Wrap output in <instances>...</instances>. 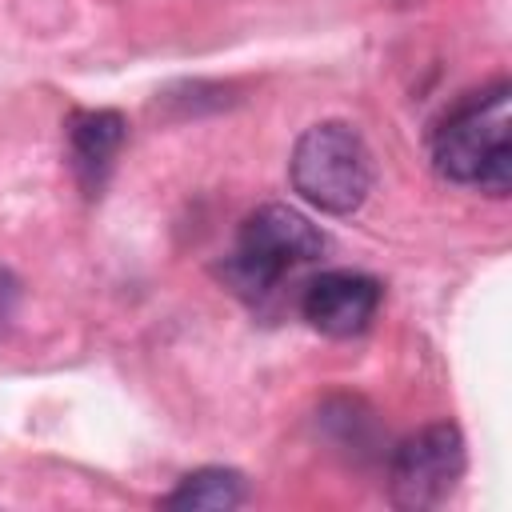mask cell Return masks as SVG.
<instances>
[{
  "label": "cell",
  "mask_w": 512,
  "mask_h": 512,
  "mask_svg": "<svg viewBox=\"0 0 512 512\" xmlns=\"http://www.w3.org/2000/svg\"><path fill=\"white\" fill-rule=\"evenodd\" d=\"M16 304H20V280L0 264V328L12 320V312H16Z\"/></svg>",
  "instance_id": "obj_8"
},
{
  "label": "cell",
  "mask_w": 512,
  "mask_h": 512,
  "mask_svg": "<svg viewBox=\"0 0 512 512\" xmlns=\"http://www.w3.org/2000/svg\"><path fill=\"white\" fill-rule=\"evenodd\" d=\"M380 280L376 276H364V272H348V268H336V272H324L316 276L304 296H300V312L304 320L332 336V340H348V336H360L376 312H380Z\"/></svg>",
  "instance_id": "obj_5"
},
{
  "label": "cell",
  "mask_w": 512,
  "mask_h": 512,
  "mask_svg": "<svg viewBox=\"0 0 512 512\" xmlns=\"http://www.w3.org/2000/svg\"><path fill=\"white\" fill-rule=\"evenodd\" d=\"M432 164L452 184H472L488 196L512 188V132H508V84L464 96L432 136Z\"/></svg>",
  "instance_id": "obj_1"
},
{
  "label": "cell",
  "mask_w": 512,
  "mask_h": 512,
  "mask_svg": "<svg viewBox=\"0 0 512 512\" xmlns=\"http://www.w3.org/2000/svg\"><path fill=\"white\" fill-rule=\"evenodd\" d=\"M124 140L128 120L116 108H80L68 116V164L88 196H100Z\"/></svg>",
  "instance_id": "obj_6"
},
{
  "label": "cell",
  "mask_w": 512,
  "mask_h": 512,
  "mask_svg": "<svg viewBox=\"0 0 512 512\" xmlns=\"http://www.w3.org/2000/svg\"><path fill=\"white\" fill-rule=\"evenodd\" d=\"M324 244V232L304 212L288 204H264L244 216L236 248L220 264V280L244 300H264L292 268L312 264Z\"/></svg>",
  "instance_id": "obj_2"
},
{
  "label": "cell",
  "mask_w": 512,
  "mask_h": 512,
  "mask_svg": "<svg viewBox=\"0 0 512 512\" xmlns=\"http://www.w3.org/2000/svg\"><path fill=\"white\" fill-rule=\"evenodd\" d=\"M464 436L456 424H428L404 436L388 460V496L396 508H440L464 476Z\"/></svg>",
  "instance_id": "obj_4"
},
{
  "label": "cell",
  "mask_w": 512,
  "mask_h": 512,
  "mask_svg": "<svg viewBox=\"0 0 512 512\" xmlns=\"http://www.w3.org/2000/svg\"><path fill=\"white\" fill-rule=\"evenodd\" d=\"M244 500H248V484L236 468H196L164 496V508L228 512V508H240Z\"/></svg>",
  "instance_id": "obj_7"
},
{
  "label": "cell",
  "mask_w": 512,
  "mask_h": 512,
  "mask_svg": "<svg viewBox=\"0 0 512 512\" xmlns=\"http://www.w3.org/2000/svg\"><path fill=\"white\" fill-rule=\"evenodd\" d=\"M292 188L328 216L356 212L372 192V152L352 124L324 120L300 132L288 160Z\"/></svg>",
  "instance_id": "obj_3"
}]
</instances>
